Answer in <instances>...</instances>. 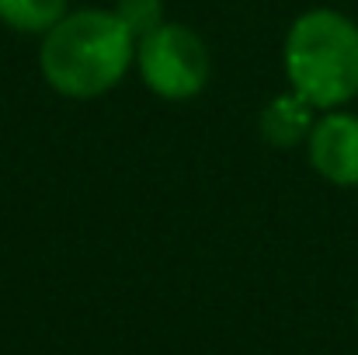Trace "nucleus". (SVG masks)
Returning a JSON list of instances; mask_svg holds the SVG:
<instances>
[{"label": "nucleus", "mask_w": 358, "mask_h": 355, "mask_svg": "<svg viewBox=\"0 0 358 355\" xmlns=\"http://www.w3.org/2000/svg\"><path fill=\"white\" fill-rule=\"evenodd\" d=\"M132 53L136 35L119 11H77L45 32L42 74L59 95L94 98L119 84Z\"/></svg>", "instance_id": "f257e3e1"}, {"label": "nucleus", "mask_w": 358, "mask_h": 355, "mask_svg": "<svg viewBox=\"0 0 358 355\" xmlns=\"http://www.w3.org/2000/svg\"><path fill=\"white\" fill-rule=\"evenodd\" d=\"M292 91L313 109H338L358 95V25L338 11H306L285 39Z\"/></svg>", "instance_id": "f03ea898"}, {"label": "nucleus", "mask_w": 358, "mask_h": 355, "mask_svg": "<svg viewBox=\"0 0 358 355\" xmlns=\"http://www.w3.org/2000/svg\"><path fill=\"white\" fill-rule=\"evenodd\" d=\"M136 56L146 88L160 98H195L209 81V53L185 25H157L136 42Z\"/></svg>", "instance_id": "7ed1b4c3"}, {"label": "nucleus", "mask_w": 358, "mask_h": 355, "mask_svg": "<svg viewBox=\"0 0 358 355\" xmlns=\"http://www.w3.org/2000/svg\"><path fill=\"white\" fill-rule=\"evenodd\" d=\"M310 164L334 185H358V116L331 112L310 129Z\"/></svg>", "instance_id": "20e7f679"}, {"label": "nucleus", "mask_w": 358, "mask_h": 355, "mask_svg": "<svg viewBox=\"0 0 358 355\" xmlns=\"http://www.w3.org/2000/svg\"><path fill=\"white\" fill-rule=\"evenodd\" d=\"M310 102L303 95H282L275 102H268V109L261 112V132L268 143L275 146H292L299 143L313 125H310Z\"/></svg>", "instance_id": "39448f33"}, {"label": "nucleus", "mask_w": 358, "mask_h": 355, "mask_svg": "<svg viewBox=\"0 0 358 355\" xmlns=\"http://www.w3.org/2000/svg\"><path fill=\"white\" fill-rule=\"evenodd\" d=\"M66 11V0H0V18L17 32H49Z\"/></svg>", "instance_id": "423d86ee"}, {"label": "nucleus", "mask_w": 358, "mask_h": 355, "mask_svg": "<svg viewBox=\"0 0 358 355\" xmlns=\"http://www.w3.org/2000/svg\"><path fill=\"white\" fill-rule=\"evenodd\" d=\"M119 18L129 25V32L136 35V42L153 32L157 25H164V4L160 0H119Z\"/></svg>", "instance_id": "0eeeda50"}]
</instances>
